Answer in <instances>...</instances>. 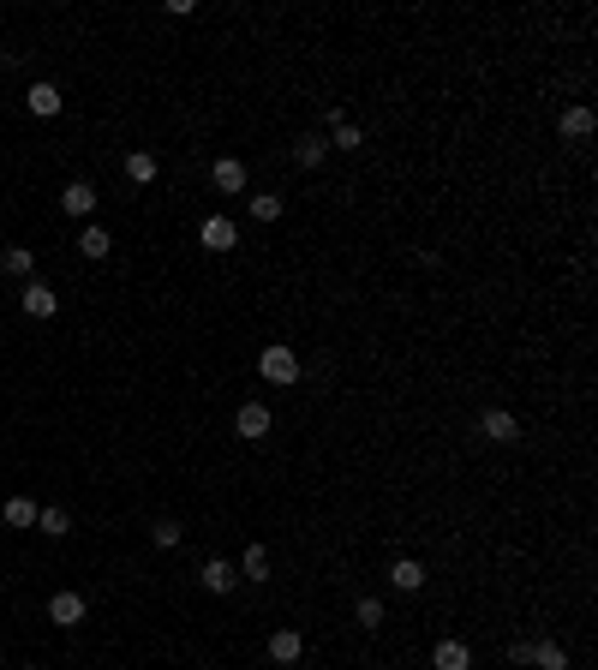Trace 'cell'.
I'll list each match as a JSON object with an SVG mask.
<instances>
[{
    "mask_svg": "<svg viewBox=\"0 0 598 670\" xmlns=\"http://www.w3.org/2000/svg\"><path fill=\"white\" fill-rule=\"evenodd\" d=\"M24 670H36V665H24Z\"/></svg>",
    "mask_w": 598,
    "mask_h": 670,
    "instance_id": "83f0119b",
    "label": "cell"
},
{
    "mask_svg": "<svg viewBox=\"0 0 598 670\" xmlns=\"http://www.w3.org/2000/svg\"><path fill=\"white\" fill-rule=\"evenodd\" d=\"M330 150H359V126H348L341 108H330Z\"/></svg>",
    "mask_w": 598,
    "mask_h": 670,
    "instance_id": "5bb4252c",
    "label": "cell"
},
{
    "mask_svg": "<svg viewBox=\"0 0 598 670\" xmlns=\"http://www.w3.org/2000/svg\"><path fill=\"white\" fill-rule=\"evenodd\" d=\"M78 251H84V258H108V251H114V234H108V228H90V222H84Z\"/></svg>",
    "mask_w": 598,
    "mask_h": 670,
    "instance_id": "9a60e30c",
    "label": "cell"
},
{
    "mask_svg": "<svg viewBox=\"0 0 598 670\" xmlns=\"http://www.w3.org/2000/svg\"><path fill=\"white\" fill-rule=\"evenodd\" d=\"M0 515H6V527H36V502L31 497H6Z\"/></svg>",
    "mask_w": 598,
    "mask_h": 670,
    "instance_id": "603a6c76",
    "label": "cell"
},
{
    "mask_svg": "<svg viewBox=\"0 0 598 670\" xmlns=\"http://www.w3.org/2000/svg\"><path fill=\"white\" fill-rule=\"evenodd\" d=\"M323 150H330V144H323V132H305V138L294 144V162H299V168H323Z\"/></svg>",
    "mask_w": 598,
    "mask_h": 670,
    "instance_id": "2e32d148",
    "label": "cell"
},
{
    "mask_svg": "<svg viewBox=\"0 0 598 670\" xmlns=\"http://www.w3.org/2000/svg\"><path fill=\"white\" fill-rule=\"evenodd\" d=\"M593 108H586V102H575V108H563V114H557V132L563 138H575V144H581V138H593Z\"/></svg>",
    "mask_w": 598,
    "mask_h": 670,
    "instance_id": "5b68a950",
    "label": "cell"
},
{
    "mask_svg": "<svg viewBox=\"0 0 598 670\" xmlns=\"http://www.w3.org/2000/svg\"><path fill=\"white\" fill-rule=\"evenodd\" d=\"M126 180H132V186H150V180H156V156H150V150H132V156H126Z\"/></svg>",
    "mask_w": 598,
    "mask_h": 670,
    "instance_id": "44dd1931",
    "label": "cell"
},
{
    "mask_svg": "<svg viewBox=\"0 0 598 670\" xmlns=\"http://www.w3.org/2000/svg\"><path fill=\"white\" fill-rule=\"evenodd\" d=\"M299 653H305V640H299V629H276V635H269V658H276V665H294Z\"/></svg>",
    "mask_w": 598,
    "mask_h": 670,
    "instance_id": "7c38bea8",
    "label": "cell"
},
{
    "mask_svg": "<svg viewBox=\"0 0 598 670\" xmlns=\"http://www.w3.org/2000/svg\"><path fill=\"white\" fill-rule=\"evenodd\" d=\"M532 670H568V653L557 640H539V647H532Z\"/></svg>",
    "mask_w": 598,
    "mask_h": 670,
    "instance_id": "ffe728a7",
    "label": "cell"
},
{
    "mask_svg": "<svg viewBox=\"0 0 598 670\" xmlns=\"http://www.w3.org/2000/svg\"><path fill=\"white\" fill-rule=\"evenodd\" d=\"M198 581H204V593H233V581H240V569H228V563H204L198 569Z\"/></svg>",
    "mask_w": 598,
    "mask_h": 670,
    "instance_id": "4fadbf2b",
    "label": "cell"
},
{
    "mask_svg": "<svg viewBox=\"0 0 598 670\" xmlns=\"http://www.w3.org/2000/svg\"><path fill=\"white\" fill-rule=\"evenodd\" d=\"M210 180H216V192H246V162H240V156H216V162H210Z\"/></svg>",
    "mask_w": 598,
    "mask_h": 670,
    "instance_id": "8992f818",
    "label": "cell"
},
{
    "mask_svg": "<svg viewBox=\"0 0 598 670\" xmlns=\"http://www.w3.org/2000/svg\"><path fill=\"white\" fill-rule=\"evenodd\" d=\"M36 533L67 539V533H72V515H67V509H36Z\"/></svg>",
    "mask_w": 598,
    "mask_h": 670,
    "instance_id": "ac0fdd59",
    "label": "cell"
},
{
    "mask_svg": "<svg viewBox=\"0 0 598 670\" xmlns=\"http://www.w3.org/2000/svg\"><path fill=\"white\" fill-rule=\"evenodd\" d=\"M180 521H150V539H156V545H162V551H174V545H180Z\"/></svg>",
    "mask_w": 598,
    "mask_h": 670,
    "instance_id": "cb8c5ba5",
    "label": "cell"
},
{
    "mask_svg": "<svg viewBox=\"0 0 598 670\" xmlns=\"http://www.w3.org/2000/svg\"><path fill=\"white\" fill-rule=\"evenodd\" d=\"M60 210H67V216H90V210H96V186H90V180H72L67 192H60Z\"/></svg>",
    "mask_w": 598,
    "mask_h": 670,
    "instance_id": "30bf717a",
    "label": "cell"
},
{
    "mask_svg": "<svg viewBox=\"0 0 598 670\" xmlns=\"http://www.w3.org/2000/svg\"><path fill=\"white\" fill-rule=\"evenodd\" d=\"M258 371H264L269 384H299V359H294V348H282V341L258 353Z\"/></svg>",
    "mask_w": 598,
    "mask_h": 670,
    "instance_id": "6da1fadb",
    "label": "cell"
},
{
    "mask_svg": "<svg viewBox=\"0 0 598 670\" xmlns=\"http://www.w3.org/2000/svg\"><path fill=\"white\" fill-rule=\"evenodd\" d=\"M24 108H31L36 120H54L60 114V90H54V84H31V90H24Z\"/></svg>",
    "mask_w": 598,
    "mask_h": 670,
    "instance_id": "9c48e42d",
    "label": "cell"
},
{
    "mask_svg": "<svg viewBox=\"0 0 598 670\" xmlns=\"http://www.w3.org/2000/svg\"><path fill=\"white\" fill-rule=\"evenodd\" d=\"M198 240H204L210 251H233V246H240V228H233L228 216H210V222L198 228Z\"/></svg>",
    "mask_w": 598,
    "mask_h": 670,
    "instance_id": "52a82bcc",
    "label": "cell"
},
{
    "mask_svg": "<svg viewBox=\"0 0 598 670\" xmlns=\"http://www.w3.org/2000/svg\"><path fill=\"white\" fill-rule=\"evenodd\" d=\"M353 617H359V629H383V599H359Z\"/></svg>",
    "mask_w": 598,
    "mask_h": 670,
    "instance_id": "484cf974",
    "label": "cell"
},
{
    "mask_svg": "<svg viewBox=\"0 0 598 670\" xmlns=\"http://www.w3.org/2000/svg\"><path fill=\"white\" fill-rule=\"evenodd\" d=\"M479 437L485 443H521V419L509 407H485L479 413Z\"/></svg>",
    "mask_w": 598,
    "mask_h": 670,
    "instance_id": "7a4b0ae2",
    "label": "cell"
},
{
    "mask_svg": "<svg viewBox=\"0 0 598 670\" xmlns=\"http://www.w3.org/2000/svg\"><path fill=\"white\" fill-rule=\"evenodd\" d=\"M532 647H539V640H515V647H509V665H515V670H532Z\"/></svg>",
    "mask_w": 598,
    "mask_h": 670,
    "instance_id": "4316f807",
    "label": "cell"
},
{
    "mask_svg": "<svg viewBox=\"0 0 598 670\" xmlns=\"http://www.w3.org/2000/svg\"><path fill=\"white\" fill-rule=\"evenodd\" d=\"M251 216L276 222V216H282V192H258V198H251Z\"/></svg>",
    "mask_w": 598,
    "mask_h": 670,
    "instance_id": "d4e9b609",
    "label": "cell"
},
{
    "mask_svg": "<svg viewBox=\"0 0 598 670\" xmlns=\"http://www.w3.org/2000/svg\"><path fill=\"white\" fill-rule=\"evenodd\" d=\"M431 665L437 670H473V653H467V640H437Z\"/></svg>",
    "mask_w": 598,
    "mask_h": 670,
    "instance_id": "8fae6325",
    "label": "cell"
},
{
    "mask_svg": "<svg viewBox=\"0 0 598 670\" xmlns=\"http://www.w3.org/2000/svg\"><path fill=\"white\" fill-rule=\"evenodd\" d=\"M49 622L78 629V622H84V593H54V599H49Z\"/></svg>",
    "mask_w": 598,
    "mask_h": 670,
    "instance_id": "ba28073f",
    "label": "cell"
},
{
    "mask_svg": "<svg viewBox=\"0 0 598 670\" xmlns=\"http://www.w3.org/2000/svg\"><path fill=\"white\" fill-rule=\"evenodd\" d=\"M233 431L246 437V443H258V437H269V407L264 402H246L240 413H233Z\"/></svg>",
    "mask_w": 598,
    "mask_h": 670,
    "instance_id": "3957f363",
    "label": "cell"
},
{
    "mask_svg": "<svg viewBox=\"0 0 598 670\" xmlns=\"http://www.w3.org/2000/svg\"><path fill=\"white\" fill-rule=\"evenodd\" d=\"M18 305H24V312H31V318H54V312H60V300H54V287H42L31 276V282H24V294H18Z\"/></svg>",
    "mask_w": 598,
    "mask_h": 670,
    "instance_id": "277c9868",
    "label": "cell"
},
{
    "mask_svg": "<svg viewBox=\"0 0 598 670\" xmlns=\"http://www.w3.org/2000/svg\"><path fill=\"white\" fill-rule=\"evenodd\" d=\"M389 581H395L401 593H419V586H425V569H419V557H401L395 569H389Z\"/></svg>",
    "mask_w": 598,
    "mask_h": 670,
    "instance_id": "e0dca14e",
    "label": "cell"
},
{
    "mask_svg": "<svg viewBox=\"0 0 598 670\" xmlns=\"http://www.w3.org/2000/svg\"><path fill=\"white\" fill-rule=\"evenodd\" d=\"M0 269H6V276H24V282H31V269H36V258L24 246H6L0 251Z\"/></svg>",
    "mask_w": 598,
    "mask_h": 670,
    "instance_id": "7402d4cb",
    "label": "cell"
},
{
    "mask_svg": "<svg viewBox=\"0 0 598 670\" xmlns=\"http://www.w3.org/2000/svg\"><path fill=\"white\" fill-rule=\"evenodd\" d=\"M240 575H246V581H269V551H264V545H246V557H240Z\"/></svg>",
    "mask_w": 598,
    "mask_h": 670,
    "instance_id": "d6986e66",
    "label": "cell"
}]
</instances>
